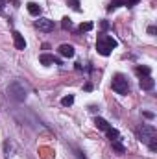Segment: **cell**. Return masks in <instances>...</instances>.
I'll return each mask as SVG.
<instances>
[{
  "instance_id": "cell-1",
  "label": "cell",
  "mask_w": 157,
  "mask_h": 159,
  "mask_svg": "<svg viewBox=\"0 0 157 159\" xmlns=\"http://www.w3.org/2000/svg\"><path fill=\"white\" fill-rule=\"evenodd\" d=\"M118 43L117 39H113L111 35H105V34H100L98 35V41H96V50L100 56H109L113 48H117Z\"/></svg>"
},
{
  "instance_id": "cell-2",
  "label": "cell",
  "mask_w": 157,
  "mask_h": 159,
  "mask_svg": "<svg viewBox=\"0 0 157 159\" xmlns=\"http://www.w3.org/2000/svg\"><path fill=\"white\" fill-rule=\"evenodd\" d=\"M7 93L11 94L13 100H17V102H24V100H26V94H28V89L24 87L22 81H13V83L9 85V89H7Z\"/></svg>"
},
{
  "instance_id": "cell-3",
  "label": "cell",
  "mask_w": 157,
  "mask_h": 159,
  "mask_svg": "<svg viewBox=\"0 0 157 159\" xmlns=\"http://www.w3.org/2000/svg\"><path fill=\"white\" fill-rule=\"evenodd\" d=\"M111 85H113V91H117L118 94H128L129 93V83H128V80L124 78L122 74H115Z\"/></svg>"
},
{
  "instance_id": "cell-4",
  "label": "cell",
  "mask_w": 157,
  "mask_h": 159,
  "mask_svg": "<svg viewBox=\"0 0 157 159\" xmlns=\"http://www.w3.org/2000/svg\"><path fill=\"white\" fill-rule=\"evenodd\" d=\"M154 135H155V128L154 126H142V129L139 131V139L142 143H148Z\"/></svg>"
},
{
  "instance_id": "cell-5",
  "label": "cell",
  "mask_w": 157,
  "mask_h": 159,
  "mask_svg": "<svg viewBox=\"0 0 157 159\" xmlns=\"http://www.w3.org/2000/svg\"><path fill=\"white\" fill-rule=\"evenodd\" d=\"M35 26L39 28L41 32H52L54 30V20H50V19H39L35 22Z\"/></svg>"
},
{
  "instance_id": "cell-6",
  "label": "cell",
  "mask_w": 157,
  "mask_h": 159,
  "mask_svg": "<svg viewBox=\"0 0 157 159\" xmlns=\"http://www.w3.org/2000/svg\"><path fill=\"white\" fill-rule=\"evenodd\" d=\"M13 43H15V48L17 50H24L26 48V41H24V37L19 32H13Z\"/></svg>"
},
{
  "instance_id": "cell-7",
  "label": "cell",
  "mask_w": 157,
  "mask_h": 159,
  "mask_svg": "<svg viewBox=\"0 0 157 159\" xmlns=\"http://www.w3.org/2000/svg\"><path fill=\"white\" fill-rule=\"evenodd\" d=\"M57 50H59V54H61L63 57H72V56H74V46H72V44H61Z\"/></svg>"
},
{
  "instance_id": "cell-8",
  "label": "cell",
  "mask_w": 157,
  "mask_h": 159,
  "mask_svg": "<svg viewBox=\"0 0 157 159\" xmlns=\"http://www.w3.org/2000/svg\"><path fill=\"white\" fill-rule=\"evenodd\" d=\"M154 85H155V81H154L152 76L141 78V89H142V91H152V89H154Z\"/></svg>"
},
{
  "instance_id": "cell-9",
  "label": "cell",
  "mask_w": 157,
  "mask_h": 159,
  "mask_svg": "<svg viewBox=\"0 0 157 159\" xmlns=\"http://www.w3.org/2000/svg\"><path fill=\"white\" fill-rule=\"evenodd\" d=\"M26 7H28V13H30V15H34V17H39L41 11H43V9H41V6H39V4H35V2H28V4H26Z\"/></svg>"
},
{
  "instance_id": "cell-10",
  "label": "cell",
  "mask_w": 157,
  "mask_h": 159,
  "mask_svg": "<svg viewBox=\"0 0 157 159\" xmlns=\"http://www.w3.org/2000/svg\"><path fill=\"white\" fill-rule=\"evenodd\" d=\"M135 72H137V76L146 78V76H150V74H152V69H150V67H146V65H139V67L135 69Z\"/></svg>"
},
{
  "instance_id": "cell-11",
  "label": "cell",
  "mask_w": 157,
  "mask_h": 159,
  "mask_svg": "<svg viewBox=\"0 0 157 159\" xmlns=\"http://www.w3.org/2000/svg\"><path fill=\"white\" fill-rule=\"evenodd\" d=\"M94 124H96V128H98V129H102V131H105V129L109 128V122H107L105 119H100V117H96V119H94Z\"/></svg>"
},
{
  "instance_id": "cell-12",
  "label": "cell",
  "mask_w": 157,
  "mask_h": 159,
  "mask_svg": "<svg viewBox=\"0 0 157 159\" xmlns=\"http://www.w3.org/2000/svg\"><path fill=\"white\" fill-rule=\"evenodd\" d=\"M39 61L43 63V65H46V67H48V65H52V63L56 61V57H54V56H50V54H43V56L39 57Z\"/></svg>"
},
{
  "instance_id": "cell-13",
  "label": "cell",
  "mask_w": 157,
  "mask_h": 159,
  "mask_svg": "<svg viewBox=\"0 0 157 159\" xmlns=\"http://www.w3.org/2000/svg\"><path fill=\"white\" fill-rule=\"evenodd\" d=\"M113 150H115V152H118V154H126V148H124V144H122L118 139H115V141H113Z\"/></svg>"
},
{
  "instance_id": "cell-14",
  "label": "cell",
  "mask_w": 157,
  "mask_h": 159,
  "mask_svg": "<svg viewBox=\"0 0 157 159\" xmlns=\"http://www.w3.org/2000/svg\"><path fill=\"white\" fill-rule=\"evenodd\" d=\"M105 133H107V137H109L111 141H115V139H118V131L115 129V128H111V126H109V128L105 129Z\"/></svg>"
},
{
  "instance_id": "cell-15",
  "label": "cell",
  "mask_w": 157,
  "mask_h": 159,
  "mask_svg": "<svg viewBox=\"0 0 157 159\" xmlns=\"http://www.w3.org/2000/svg\"><path fill=\"white\" fill-rule=\"evenodd\" d=\"M61 104H63L65 107L72 106V104H74V96H72V94H69V96H63V98H61Z\"/></svg>"
},
{
  "instance_id": "cell-16",
  "label": "cell",
  "mask_w": 157,
  "mask_h": 159,
  "mask_svg": "<svg viewBox=\"0 0 157 159\" xmlns=\"http://www.w3.org/2000/svg\"><path fill=\"white\" fill-rule=\"evenodd\" d=\"M120 6H126V0H113V2L109 4V7H107V9H109V11H113L115 7H120Z\"/></svg>"
},
{
  "instance_id": "cell-17",
  "label": "cell",
  "mask_w": 157,
  "mask_h": 159,
  "mask_svg": "<svg viewBox=\"0 0 157 159\" xmlns=\"http://www.w3.org/2000/svg\"><path fill=\"white\" fill-rule=\"evenodd\" d=\"M92 30V22H81L79 24V32H91Z\"/></svg>"
},
{
  "instance_id": "cell-18",
  "label": "cell",
  "mask_w": 157,
  "mask_h": 159,
  "mask_svg": "<svg viewBox=\"0 0 157 159\" xmlns=\"http://www.w3.org/2000/svg\"><path fill=\"white\" fill-rule=\"evenodd\" d=\"M148 144H150V150H152V152H155V150H157V135H154V137L148 141Z\"/></svg>"
},
{
  "instance_id": "cell-19",
  "label": "cell",
  "mask_w": 157,
  "mask_h": 159,
  "mask_svg": "<svg viewBox=\"0 0 157 159\" xmlns=\"http://www.w3.org/2000/svg\"><path fill=\"white\" fill-rule=\"evenodd\" d=\"M61 26H63L65 30H70V28H72V20H70L69 17H65V19H63V22H61Z\"/></svg>"
},
{
  "instance_id": "cell-20",
  "label": "cell",
  "mask_w": 157,
  "mask_h": 159,
  "mask_svg": "<svg viewBox=\"0 0 157 159\" xmlns=\"http://www.w3.org/2000/svg\"><path fill=\"white\" fill-rule=\"evenodd\" d=\"M67 2H69V4L76 9V11H79V2H78V0H67Z\"/></svg>"
},
{
  "instance_id": "cell-21",
  "label": "cell",
  "mask_w": 157,
  "mask_h": 159,
  "mask_svg": "<svg viewBox=\"0 0 157 159\" xmlns=\"http://www.w3.org/2000/svg\"><path fill=\"white\" fill-rule=\"evenodd\" d=\"M141 0H126V6L128 7H131V6H135V4H139Z\"/></svg>"
},
{
  "instance_id": "cell-22",
  "label": "cell",
  "mask_w": 157,
  "mask_h": 159,
  "mask_svg": "<svg viewBox=\"0 0 157 159\" xmlns=\"http://www.w3.org/2000/svg\"><path fill=\"white\" fill-rule=\"evenodd\" d=\"M142 115H144V117H146V119H154V117H155V115H154V113H152V111H144V113H142Z\"/></svg>"
},
{
  "instance_id": "cell-23",
  "label": "cell",
  "mask_w": 157,
  "mask_h": 159,
  "mask_svg": "<svg viewBox=\"0 0 157 159\" xmlns=\"http://www.w3.org/2000/svg\"><path fill=\"white\" fill-rule=\"evenodd\" d=\"M109 28V22L107 20H102V30H107Z\"/></svg>"
},
{
  "instance_id": "cell-24",
  "label": "cell",
  "mask_w": 157,
  "mask_h": 159,
  "mask_svg": "<svg viewBox=\"0 0 157 159\" xmlns=\"http://www.w3.org/2000/svg\"><path fill=\"white\" fill-rule=\"evenodd\" d=\"M4 6H6V0H0V13L4 11Z\"/></svg>"
},
{
  "instance_id": "cell-25",
  "label": "cell",
  "mask_w": 157,
  "mask_h": 159,
  "mask_svg": "<svg viewBox=\"0 0 157 159\" xmlns=\"http://www.w3.org/2000/svg\"><path fill=\"white\" fill-rule=\"evenodd\" d=\"M148 34H152V35H154V34H155V28H154V26H150V28H148Z\"/></svg>"
}]
</instances>
